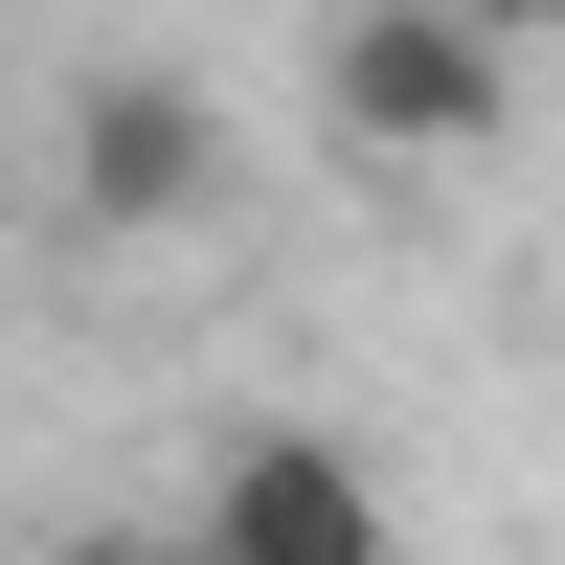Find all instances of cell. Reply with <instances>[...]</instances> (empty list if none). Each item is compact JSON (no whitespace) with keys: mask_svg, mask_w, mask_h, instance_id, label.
<instances>
[{"mask_svg":"<svg viewBox=\"0 0 565 565\" xmlns=\"http://www.w3.org/2000/svg\"><path fill=\"white\" fill-rule=\"evenodd\" d=\"M498 114H521V45L476 0H362L340 23V136L362 159H476Z\"/></svg>","mask_w":565,"mask_h":565,"instance_id":"obj_1","label":"cell"},{"mask_svg":"<svg viewBox=\"0 0 565 565\" xmlns=\"http://www.w3.org/2000/svg\"><path fill=\"white\" fill-rule=\"evenodd\" d=\"M68 204H90V226H204V204H226V114H204L181 68H90V90H68Z\"/></svg>","mask_w":565,"mask_h":565,"instance_id":"obj_2","label":"cell"},{"mask_svg":"<svg viewBox=\"0 0 565 565\" xmlns=\"http://www.w3.org/2000/svg\"><path fill=\"white\" fill-rule=\"evenodd\" d=\"M181 543H204V565H385V476H362L340 430H249Z\"/></svg>","mask_w":565,"mask_h":565,"instance_id":"obj_3","label":"cell"},{"mask_svg":"<svg viewBox=\"0 0 565 565\" xmlns=\"http://www.w3.org/2000/svg\"><path fill=\"white\" fill-rule=\"evenodd\" d=\"M68 565H204V543H136V521H90V543H68Z\"/></svg>","mask_w":565,"mask_h":565,"instance_id":"obj_4","label":"cell"},{"mask_svg":"<svg viewBox=\"0 0 565 565\" xmlns=\"http://www.w3.org/2000/svg\"><path fill=\"white\" fill-rule=\"evenodd\" d=\"M476 23H498V45H543V23H565V0H476Z\"/></svg>","mask_w":565,"mask_h":565,"instance_id":"obj_5","label":"cell"}]
</instances>
